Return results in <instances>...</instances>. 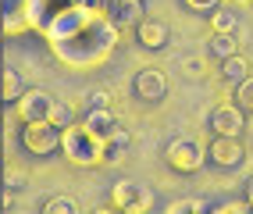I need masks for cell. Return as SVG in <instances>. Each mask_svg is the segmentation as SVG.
<instances>
[{"label":"cell","mask_w":253,"mask_h":214,"mask_svg":"<svg viewBox=\"0 0 253 214\" xmlns=\"http://www.w3.org/2000/svg\"><path fill=\"white\" fill-rule=\"evenodd\" d=\"M22 150L32 157H50L61 150V125L50 118H36V122H22Z\"/></svg>","instance_id":"obj_3"},{"label":"cell","mask_w":253,"mask_h":214,"mask_svg":"<svg viewBox=\"0 0 253 214\" xmlns=\"http://www.w3.org/2000/svg\"><path fill=\"white\" fill-rule=\"evenodd\" d=\"M104 14L111 18V25L122 32V29H136L143 22V0H107L104 4Z\"/></svg>","instance_id":"obj_10"},{"label":"cell","mask_w":253,"mask_h":214,"mask_svg":"<svg viewBox=\"0 0 253 214\" xmlns=\"http://www.w3.org/2000/svg\"><path fill=\"white\" fill-rule=\"evenodd\" d=\"M14 107H18L22 122H36V118H50L54 107H57V100L46 89H22V96L14 100Z\"/></svg>","instance_id":"obj_9"},{"label":"cell","mask_w":253,"mask_h":214,"mask_svg":"<svg viewBox=\"0 0 253 214\" xmlns=\"http://www.w3.org/2000/svg\"><path fill=\"white\" fill-rule=\"evenodd\" d=\"M235 104L246 114H253V75H246L243 82H235Z\"/></svg>","instance_id":"obj_18"},{"label":"cell","mask_w":253,"mask_h":214,"mask_svg":"<svg viewBox=\"0 0 253 214\" xmlns=\"http://www.w3.org/2000/svg\"><path fill=\"white\" fill-rule=\"evenodd\" d=\"M4 43H7V29H0V50H4Z\"/></svg>","instance_id":"obj_25"},{"label":"cell","mask_w":253,"mask_h":214,"mask_svg":"<svg viewBox=\"0 0 253 214\" xmlns=\"http://www.w3.org/2000/svg\"><path fill=\"white\" fill-rule=\"evenodd\" d=\"M111 204H114V211H125V214H143V211H150L154 207V193H150L146 186H139V182H118L114 189H111Z\"/></svg>","instance_id":"obj_5"},{"label":"cell","mask_w":253,"mask_h":214,"mask_svg":"<svg viewBox=\"0 0 253 214\" xmlns=\"http://www.w3.org/2000/svg\"><path fill=\"white\" fill-rule=\"evenodd\" d=\"M164 161H168V168H171L175 175H196L200 164H204V154H200L196 143H189V139H175V143H168Z\"/></svg>","instance_id":"obj_6"},{"label":"cell","mask_w":253,"mask_h":214,"mask_svg":"<svg viewBox=\"0 0 253 214\" xmlns=\"http://www.w3.org/2000/svg\"><path fill=\"white\" fill-rule=\"evenodd\" d=\"M61 154L79 168H96L104 164V139L86 128V122H68L61 128Z\"/></svg>","instance_id":"obj_2"},{"label":"cell","mask_w":253,"mask_h":214,"mask_svg":"<svg viewBox=\"0 0 253 214\" xmlns=\"http://www.w3.org/2000/svg\"><path fill=\"white\" fill-rule=\"evenodd\" d=\"M207 125H211L214 136H243V128H246V111L235 104V100H232V104H217V107L211 111Z\"/></svg>","instance_id":"obj_8"},{"label":"cell","mask_w":253,"mask_h":214,"mask_svg":"<svg viewBox=\"0 0 253 214\" xmlns=\"http://www.w3.org/2000/svg\"><path fill=\"white\" fill-rule=\"evenodd\" d=\"M89 107H111V93H107V89H96V93L89 96Z\"/></svg>","instance_id":"obj_23"},{"label":"cell","mask_w":253,"mask_h":214,"mask_svg":"<svg viewBox=\"0 0 253 214\" xmlns=\"http://www.w3.org/2000/svg\"><path fill=\"white\" fill-rule=\"evenodd\" d=\"M185 211H207V204L204 200H178V204H171V214H185Z\"/></svg>","instance_id":"obj_21"},{"label":"cell","mask_w":253,"mask_h":214,"mask_svg":"<svg viewBox=\"0 0 253 214\" xmlns=\"http://www.w3.org/2000/svg\"><path fill=\"white\" fill-rule=\"evenodd\" d=\"M182 4L185 7H189V11H200V14H211L217 4H221V0H182Z\"/></svg>","instance_id":"obj_20"},{"label":"cell","mask_w":253,"mask_h":214,"mask_svg":"<svg viewBox=\"0 0 253 214\" xmlns=\"http://www.w3.org/2000/svg\"><path fill=\"white\" fill-rule=\"evenodd\" d=\"M125 154H128V132H125L122 125H118L114 132L104 139V164H111V161H122Z\"/></svg>","instance_id":"obj_14"},{"label":"cell","mask_w":253,"mask_h":214,"mask_svg":"<svg viewBox=\"0 0 253 214\" xmlns=\"http://www.w3.org/2000/svg\"><path fill=\"white\" fill-rule=\"evenodd\" d=\"M207 50H211L217 61H221V57H228V54H235V50H239V43H235V32H211Z\"/></svg>","instance_id":"obj_15"},{"label":"cell","mask_w":253,"mask_h":214,"mask_svg":"<svg viewBox=\"0 0 253 214\" xmlns=\"http://www.w3.org/2000/svg\"><path fill=\"white\" fill-rule=\"evenodd\" d=\"M246 204H250V211H253V178L246 182Z\"/></svg>","instance_id":"obj_24"},{"label":"cell","mask_w":253,"mask_h":214,"mask_svg":"<svg viewBox=\"0 0 253 214\" xmlns=\"http://www.w3.org/2000/svg\"><path fill=\"white\" fill-rule=\"evenodd\" d=\"M82 122H86V128H93L100 139H107L114 128H118V118H114V111H111V107H89Z\"/></svg>","instance_id":"obj_12"},{"label":"cell","mask_w":253,"mask_h":214,"mask_svg":"<svg viewBox=\"0 0 253 214\" xmlns=\"http://www.w3.org/2000/svg\"><path fill=\"white\" fill-rule=\"evenodd\" d=\"M185 75H189V79H200V75H204V61H200V57H189V61H185Z\"/></svg>","instance_id":"obj_22"},{"label":"cell","mask_w":253,"mask_h":214,"mask_svg":"<svg viewBox=\"0 0 253 214\" xmlns=\"http://www.w3.org/2000/svg\"><path fill=\"white\" fill-rule=\"evenodd\" d=\"M43 211L46 214H79L75 200H68V196H50V200L43 204Z\"/></svg>","instance_id":"obj_19"},{"label":"cell","mask_w":253,"mask_h":214,"mask_svg":"<svg viewBox=\"0 0 253 214\" xmlns=\"http://www.w3.org/2000/svg\"><path fill=\"white\" fill-rule=\"evenodd\" d=\"M136 40H139L143 50H161V46L168 43V25L161 18H143L136 25Z\"/></svg>","instance_id":"obj_11"},{"label":"cell","mask_w":253,"mask_h":214,"mask_svg":"<svg viewBox=\"0 0 253 214\" xmlns=\"http://www.w3.org/2000/svg\"><path fill=\"white\" fill-rule=\"evenodd\" d=\"M132 96L143 104H161L168 96V75L161 68H139L132 79Z\"/></svg>","instance_id":"obj_7"},{"label":"cell","mask_w":253,"mask_h":214,"mask_svg":"<svg viewBox=\"0 0 253 214\" xmlns=\"http://www.w3.org/2000/svg\"><path fill=\"white\" fill-rule=\"evenodd\" d=\"M235 25H239V14H235L232 7L217 4V7L211 11V29H214V32H235Z\"/></svg>","instance_id":"obj_16"},{"label":"cell","mask_w":253,"mask_h":214,"mask_svg":"<svg viewBox=\"0 0 253 214\" xmlns=\"http://www.w3.org/2000/svg\"><path fill=\"white\" fill-rule=\"evenodd\" d=\"M246 4H253V0H246Z\"/></svg>","instance_id":"obj_26"},{"label":"cell","mask_w":253,"mask_h":214,"mask_svg":"<svg viewBox=\"0 0 253 214\" xmlns=\"http://www.w3.org/2000/svg\"><path fill=\"white\" fill-rule=\"evenodd\" d=\"M22 89H25L22 75L14 72V68H7V72H4V82H0V100H4V104H14V100L22 96Z\"/></svg>","instance_id":"obj_17"},{"label":"cell","mask_w":253,"mask_h":214,"mask_svg":"<svg viewBox=\"0 0 253 214\" xmlns=\"http://www.w3.org/2000/svg\"><path fill=\"white\" fill-rule=\"evenodd\" d=\"M207 161L221 171H235V168H243V161H246V146H243L239 136H214L207 143Z\"/></svg>","instance_id":"obj_4"},{"label":"cell","mask_w":253,"mask_h":214,"mask_svg":"<svg viewBox=\"0 0 253 214\" xmlns=\"http://www.w3.org/2000/svg\"><path fill=\"white\" fill-rule=\"evenodd\" d=\"M43 36L50 40L57 61L68 68H96L104 64L118 46V29L104 11H89L82 4H64L54 18L43 25Z\"/></svg>","instance_id":"obj_1"},{"label":"cell","mask_w":253,"mask_h":214,"mask_svg":"<svg viewBox=\"0 0 253 214\" xmlns=\"http://www.w3.org/2000/svg\"><path fill=\"white\" fill-rule=\"evenodd\" d=\"M217 72H221V82L235 86V82H243V79L250 75V61H246L239 50H235V54H228V57L217 61Z\"/></svg>","instance_id":"obj_13"}]
</instances>
